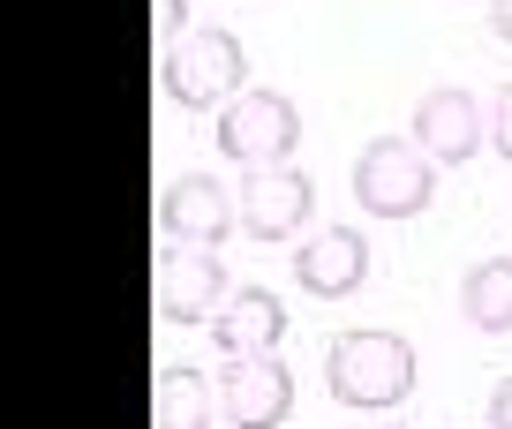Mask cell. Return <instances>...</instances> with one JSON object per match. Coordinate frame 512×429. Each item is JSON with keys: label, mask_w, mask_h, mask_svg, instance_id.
<instances>
[{"label": "cell", "mask_w": 512, "mask_h": 429, "mask_svg": "<svg viewBox=\"0 0 512 429\" xmlns=\"http://www.w3.org/2000/svg\"><path fill=\"white\" fill-rule=\"evenodd\" d=\"M324 384H332L339 407L354 414H377V407H400L415 392V347L400 332H339L324 347Z\"/></svg>", "instance_id": "cell-1"}, {"label": "cell", "mask_w": 512, "mask_h": 429, "mask_svg": "<svg viewBox=\"0 0 512 429\" xmlns=\"http://www.w3.org/2000/svg\"><path fill=\"white\" fill-rule=\"evenodd\" d=\"M437 196V159L415 136H377L354 159V204L369 219H422Z\"/></svg>", "instance_id": "cell-2"}, {"label": "cell", "mask_w": 512, "mask_h": 429, "mask_svg": "<svg viewBox=\"0 0 512 429\" xmlns=\"http://www.w3.org/2000/svg\"><path fill=\"white\" fill-rule=\"evenodd\" d=\"M159 83L181 113L226 106L241 91V38L234 31H181L174 46H159Z\"/></svg>", "instance_id": "cell-3"}, {"label": "cell", "mask_w": 512, "mask_h": 429, "mask_svg": "<svg viewBox=\"0 0 512 429\" xmlns=\"http://www.w3.org/2000/svg\"><path fill=\"white\" fill-rule=\"evenodd\" d=\"M302 143V113L287 91H234L219 113V151L249 174V166H287Z\"/></svg>", "instance_id": "cell-4"}, {"label": "cell", "mask_w": 512, "mask_h": 429, "mask_svg": "<svg viewBox=\"0 0 512 429\" xmlns=\"http://www.w3.org/2000/svg\"><path fill=\"white\" fill-rule=\"evenodd\" d=\"M241 226V196L211 174H174L159 196V241L166 249H219Z\"/></svg>", "instance_id": "cell-5"}, {"label": "cell", "mask_w": 512, "mask_h": 429, "mask_svg": "<svg viewBox=\"0 0 512 429\" xmlns=\"http://www.w3.org/2000/svg\"><path fill=\"white\" fill-rule=\"evenodd\" d=\"M407 136H415L437 166H467L482 143H490V106H482L475 91H460V83H437V91H422Z\"/></svg>", "instance_id": "cell-6"}, {"label": "cell", "mask_w": 512, "mask_h": 429, "mask_svg": "<svg viewBox=\"0 0 512 429\" xmlns=\"http://www.w3.org/2000/svg\"><path fill=\"white\" fill-rule=\"evenodd\" d=\"M317 211V181L302 166H249L241 174V226L249 241H294Z\"/></svg>", "instance_id": "cell-7"}, {"label": "cell", "mask_w": 512, "mask_h": 429, "mask_svg": "<svg viewBox=\"0 0 512 429\" xmlns=\"http://www.w3.org/2000/svg\"><path fill=\"white\" fill-rule=\"evenodd\" d=\"M219 414L234 429H279L294 414V369L272 354H234L219 369Z\"/></svg>", "instance_id": "cell-8"}, {"label": "cell", "mask_w": 512, "mask_h": 429, "mask_svg": "<svg viewBox=\"0 0 512 429\" xmlns=\"http://www.w3.org/2000/svg\"><path fill=\"white\" fill-rule=\"evenodd\" d=\"M159 317L166 324H211L226 309V264H219V249H159Z\"/></svg>", "instance_id": "cell-9"}, {"label": "cell", "mask_w": 512, "mask_h": 429, "mask_svg": "<svg viewBox=\"0 0 512 429\" xmlns=\"http://www.w3.org/2000/svg\"><path fill=\"white\" fill-rule=\"evenodd\" d=\"M294 279H302V294H317V302H347L369 279V241L354 234V226H317L309 241H294Z\"/></svg>", "instance_id": "cell-10"}, {"label": "cell", "mask_w": 512, "mask_h": 429, "mask_svg": "<svg viewBox=\"0 0 512 429\" xmlns=\"http://www.w3.org/2000/svg\"><path fill=\"white\" fill-rule=\"evenodd\" d=\"M287 339V302H279L272 286H241L226 294V309L211 317V347L234 362V354H272Z\"/></svg>", "instance_id": "cell-11"}, {"label": "cell", "mask_w": 512, "mask_h": 429, "mask_svg": "<svg viewBox=\"0 0 512 429\" xmlns=\"http://www.w3.org/2000/svg\"><path fill=\"white\" fill-rule=\"evenodd\" d=\"M211 422H226L219 392H211L189 362H166L159 384H151V429H211Z\"/></svg>", "instance_id": "cell-12"}, {"label": "cell", "mask_w": 512, "mask_h": 429, "mask_svg": "<svg viewBox=\"0 0 512 429\" xmlns=\"http://www.w3.org/2000/svg\"><path fill=\"white\" fill-rule=\"evenodd\" d=\"M460 317L475 324V332H490V339L512 332V256H482L460 279Z\"/></svg>", "instance_id": "cell-13"}, {"label": "cell", "mask_w": 512, "mask_h": 429, "mask_svg": "<svg viewBox=\"0 0 512 429\" xmlns=\"http://www.w3.org/2000/svg\"><path fill=\"white\" fill-rule=\"evenodd\" d=\"M490 136H497V159H512V83H497L490 98Z\"/></svg>", "instance_id": "cell-14"}, {"label": "cell", "mask_w": 512, "mask_h": 429, "mask_svg": "<svg viewBox=\"0 0 512 429\" xmlns=\"http://www.w3.org/2000/svg\"><path fill=\"white\" fill-rule=\"evenodd\" d=\"M181 23H189V0H159V38L166 46L181 38Z\"/></svg>", "instance_id": "cell-15"}, {"label": "cell", "mask_w": 512, "mask_h": 429, "mask_svg": "<svg viewBox=\"0 0 512 429\" xmlns=\"http://www.w3.org/2000/svg\"><path fill=\"white\" fill-rule=\"evenodd\" d=\"M490 429H512V377L490 392Z\"/></svg>", "instance_id": "cell-16"}, {"label": "cell", "mask_w": 512, "mask_h": 429, "mask_svg": "<svg viewBox=\"0 0 512 429\" xmlns=\"http://www.w3.org/2000/svg\"><path fill=\"white\" fill-rule=\"evenodd\" d=\"M490 31H497V38L512 46V0H490Z\"/></svg>", "instance_id": "cell-17"}, {"label": "cell", "mask_w": 512, "mask_h": 429, "mask_svg": "<svg viewBox=\"0 0 512 429\" xmlns=\"http://www.w3.org/2000/svg\"><path fill=\"white\" fill-rule=\"evenodd\" d=\"M384 429H415V422H384Z\"/></svg>", "instance_id": "cell-18"}]
</instances>
